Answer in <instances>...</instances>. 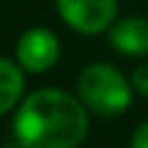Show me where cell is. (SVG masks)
Instances as JSON below:
<instances>
[{"mask_svg":"<svg viewBox=\"0 0 148 148\" xmlns=\"http://www.w3.org/2000/svg\"><path fill=\"white\" fill-rule=\"evenodd\" d=\"M60 16L79 32H99L116 16V0H56Z\"/></svg>","mask_w":148,"mask_h":148,"instance_id":"obj_3","label":"cell"},{"mask_svg":"<svg viewBox=\"0 0 148 148\" xmlns=\"http://www.w3.org/2000/svg\"><path fill=\"white\" fill-rule=\"evenodd\" d=\"M132 146L134 148H148V120L143 125H139V130L132 136Z\"/></svg>","mask_w":148,"mask_h":148,"instance_id":"obj_8","label":"cell"},{"mask_svg":"<svg viewBox=\"0 0 148 148\" xmlns=\"http://www.w3.org/2000/svg\"><path fill=\"white\" fill-rule=\"evenodd\" d=\"M109 42L127 56H148V18L134 16L113 25Z\"/></svg>","mask_w":148,"mask_h":148,"instance_id":"obj_5","label":"cell"},{"mask_svg":"<svg viewBox=\"0 0 148 148\" xmlns=\"http://www.w3.org/2000/svg\"><path fill=\"white\" fill-rule=\"evenodd\" d=\"M88 118L79 99L58 88H42L25 97L16 118L14 134L28 148H69L86 139Z\"/></svg>","mask_w":148,"mask_h":148,"instance_id":"obj_1","label":"cell"},{"mask_svg":"<svg viewBox=\"0 0 148 148\" xmlns=\"http://www.w3.org/2000/svg\"><path fill=\"white\" fill-rule=\"evenodd\" d=\"M23 92V74L12 62L0 58V113L9 111Z\"/></svg>","mask_w":148,"mask_h":148,"instance_id":"obj_6","label":"cell"},{"mask_svg":"<svg viewBox=\"0 0 148 148\" xmlns=\"http://www.w3.org/2000/svg\"><path fill=\"white\" fill-rule=\"evenodd\" d=\"M132 86H134V90H136L139 95H146V97H148V65H141V67L134 69V74H132Z\"/></svg>","mask_w":148,"mask_h":148,"instance_id":"obj_7","label":"cell"},{"mask_svg":"<svg viewBox=\"0 0 148 148\" xmlns=\"http://www.w3.org/2000/svg\"><path fill=\"white\" fill-rule=\"evenodd\" d=\"M79 92H81V99L102 116H118L132 102L127 79L116 67L104 62L88 65L81 72Z\"/></svg>","mask_w":148,"mask_h":148,"instance_id":"obj_2","label":"cell"},{"mask_svg":"<svg viewBox=\"0 0 148 148\" xmlns=\"http://www.w3.org/2000/svg\"><path fill=\"white\" fill-rule=\"evenodd\" d=\"M60 56V44L56 35L46 28H32L18 37L16 44V58L23 69L28 72H44L51 65H56Z\"/></svg>","mask_w":148,"mask_h":148,"instance_id":"obj_4","label":"cell"}]
</instances>
